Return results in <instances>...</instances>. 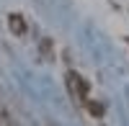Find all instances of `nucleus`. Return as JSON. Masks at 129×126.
<instances>
[{
    "label": "nucleus",
    "mask_w": 129,
    "mask_h": 126,
    "mask_svg": "<svg viewBox=\"0 0 129 126\" xmlns=\"http://www.w3.org/2000/svg\"><path fill=\"white\" fill-rule=\"evenodd\" d=\"M67 88H70V95L80 103H88V82H85L78 72H67Z\"/></svg>",
    "instance_id": "nucleus-1"
},
{
    "label": "nucleus",
    "mask_w": 129,
    "mask_h": 126,
    "mask_svg": "<svg viewBox=\"0 0 129 126\" xmlns=\"http://www.w3.org/2000/svg\"><path fill=\"white\" fill-rule=\"evenodd\" d=\"M8 28H10V34H13V36H26V34H28L26 18L18 16V13H10V16H8Z\"/></svg>",
    "instance_id": "nucleus-2"
},
{
    "label": "nucleus",
    "mask_w": 129,
    "mask_h": 126,
    "mask_svg": "<svg viewBox=\"0 0 129 126\" xmlns=\"http://www.w3.org/2000/svg\"><path fill=\"white\" fill-rule=\"evenodd\" d=\"M88 111L93 113V116H101V113H103V108L98 106V103H93V100H88Z\"/></svg>",
    "instance_id": "nucleus-3"
}]
</instances>
